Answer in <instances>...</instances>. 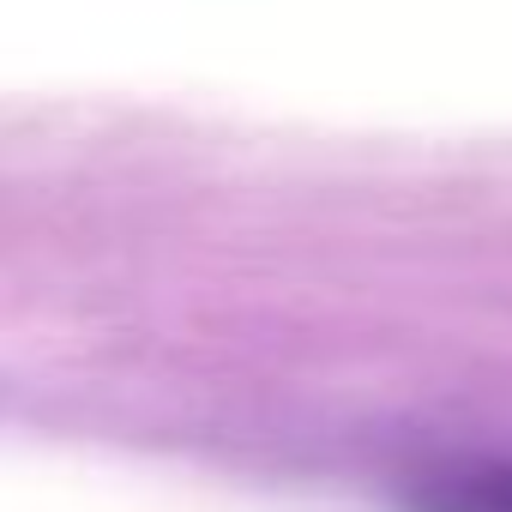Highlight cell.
Instances as JSON below:
<instances>
[{"label":"cell","instance_id":"6da1fadb","mask_svg":"<svg viewBox=\"0 0 512 512\" xmlns=\"http://www.w3.org/2000/svg\"><path fill=\"white\" fill-rule=\"evenodd\" d=\"M410 512H512V458H476L422 476Z\"/></svg>","mask_w":512,"mask_h":512}]
</instances>
